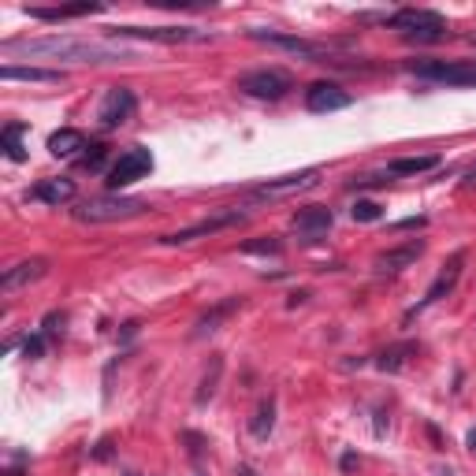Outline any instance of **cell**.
I'll return each instance as SVG.
<instances>
[{
  "label": "cell",
  "mask_w": 476,
  "mask_h": 476,
  "mask_svg": "<svg viewBox=\"0 0 476 476\" xmlns=\"http://www.w3.org/2000/svg\"><path fill=\"white\" fill-rule=\"evenodd\" d=\"M398 227H402V231H409V227H425V216H409V220H402Z\"/></svg>",
  "instance_id": "33"
},
{
  "label": "cell",
  "mask_w": 476,
  "mask_h": 476,
  "mask_svg": "<svg viewBox=\"0 0 476 476\" xmlns=\"http://www.w3.org/2000/svg\"><path fill=\"white\" fill-rule=\"evenodd\" d=\"M238 90L246 97H261V101H279L294 90V79L287 71H276V68H261V71H250L238 79Z\"/></svg>",
  "instance_id": "7"
},
{
  "label": "cell",
  "mask_w": 476,
  "mask_h": 476,
  "mask_svg": "<svg viewBox=\"0 0 476 476\" xmlns=\"http://www.w3.org/2000/svg\"><path fill=\"white\" fill-rule=\"evenodd\" d=\"M253 41H264V45H276L283 52H294V56H306V60H317L324 56V45L317 41H306V38H294V34H272V30H250Z\"/></svg>",
  "instance_id": "13"
},
{
  "label": "cell",
  "mask_w": 476,
  "mask_h": 476,
  "mask_svg": "<svg viewBox=\"0 0 476 476\" xmlns=\"http://www.w3.org/2000/svg\"><path fill=\"white\" fill-rule=\"evenodd\" d=\"M242 220H246V212L220 209V212L205 216V220L190 223V227H179V231H171V235H160V242H164V246H182V242H193V238H205V235L223 231V227H235V223H242Z\"/></svg>",
  "instance_id": "9"
},
{
  "label": "cell",
  "mask_w": 476,
  "mask_h": 476,
  "mask_svg": "<svg viewBox=\"0 0 476 476\" xmlns=\"http://www.w3.org/2000/svg\"><path fill=\"white\" fill-rule=\"evenodd\" d=\"M387 26L398 30L402 38L409 41H443L450 38L447 30V19H443L439 12H428V8H402V12H395L391 19H387Z\"/></svg>",
  "instance_id": "3"
},
{
  "label": "cell",
  "mask_w": 476,
  "mask_h": 476,
  "mask_svg": "<svg viewBox=\"0 0 476 476\" xmlns=\"http://www.w3.org/2000/svg\"><path fill=\"white\" fill-rule=\"evenodd\" d=\"M23 354L30 357V361H34V357H41V354H45V335H30V339L23 342Z\"/></svg>",
  "instance_id": "31"
},
{
  "label": "cell",
  "mask_w": 476,
  "mask_h": 476,
  "mask_svg": "<svg viewBox=\"0 0 476 476\" xmlns=\"http://www.w3.org/2000/svg\"><path fill=\"white\" fill-rule=\"evenodd\" d=\"M30 198L41 201V205H68L74 198V179H41L34 190H30Z\"/></svg>",
  "instance_id": "17"
},
{
  "label": "cell",
  "mask_w": 476,
  "mask_h": 476,
  "mask_svg": "<svg viewBox=\"0 0 476 476\" xmlns=\"http://www.w3.org/2000/svg\"><path fill=\"white\" fill-rule=\"evenodd\" d=\"M320 182V168H306V171H294V175H279V179H268L261 187L250 190L253 201H279V198H294V193H306Z\"/></svg>",
  "instance_id": "8"
},
{
  "label": "cell",
  "mask_w": 476,
  "mask_h": 476,
  "mask_svg": "<svg viewBox=\"0 0 476 476\" xmlns=\"http://www.w3.org/2000/svg\"><path fill=\"white\" fill-rule=\"evenodd\" d=\"M182 439L190 443V454H193V458H201V447H205V439L198 436V431H187V436H182Z\"/></svg>",
  "instance_id": "32"
},
{
  "label": "cell",
  "mask_w": 476,
  "mask_h": 476,
  "mask_svg": "<svg viewBox=\"0 0 476 476\" xmlns=\"http://www.w3.org/2000/svg\"><path fill=\"white\" fill-rule=\"evenodd\" d=\"M220 376H223V357L216 354L212 357V369L205 372V380H201V387H198V406H205L209 398L216 395V383H220Z\"/></svg>",
  "instance_id": "26"
},
{
  "label": "cell",
  "mask_w": 476,
  "mask_h": 476,
  "mask_svg": "<svg viewBox=\"0 0 476 476\" xmlns=\"http://www.w3.org/2000/svg\"><path fill=\"white\" fill-rule=\"evenodd\" d=\"M45 272H49V261H45V257H30V261H19L15 268H8L4 279H0V287H4V294H12V290L26 287V283H38Z\"/></svg>",
  "instance_id": "15"
},
{
  "label": "cell",
  "mask_w": 476,
  "mask_h": 476,
  "mask_svg": "<svg viewBox=\"0 0 476 476\" xmlns=\"http://www.w3.org/2000/svg\"><path fill=\"white\" fill-rule=\"evenodd\" d=\"M306 298H309V290H298V294H290V298H287V306L294 309V306H301V301H306Z\"/></svg>",
  "instance_id": "34"
},
{
  "label": "cell",
  "mask_w": 476,
  "mask_h": 476,
  "mask_svg": "<svg viewBox=\"0 0 476 476\" xmlns=\"http://www.w3.org/2000/svg\"><path fill=\"white\" fill-rule=\"evenodd\" d=\"M30 19H41V23H60V19H79V15H93L101 12V4H63V8H26Z\"/></svg>",
  "instance_id": "18"
},
{
  "label": "cell",
  "mask_w": 476,
  "mask_h": 476,
  "mask_svg": "<svg viewBox=\"0 0 476 476\" xmlns=\"http://www.w3.org/2000/svg\"><path fill=\"white\" fill-rule=\"evenodd\" d=\"M79 149H90V145H86V134L74 131V127H63V131H52V134H49V153H52V157H63V160H68V157L79 153Z\"/></svg>",
  "instance_id": "19"
},
{
  "label": "cell",
  "mask_w": 476,
  "mask_h": 476,
  "mask_svg": "<svg viewBox=\"0 0 476 476\" xmlns=\"http://www.w3.org/2000/svg\"><path fill=\"white\" fill-rule=\"evenodd\" d=\"M409 354H417V346L413 342H398V346H391V350H383L380 357H376V369H380V372H398L406 365Z\"/></svg>",
  "instance_id": "24"
},
{
  "label": "cell",
  "mask_w": 476,
  "mask_h": 476,
  "mask_svg": "<svg viewBox=\"0 0 476 476\" xmlns=\"http://www.w3.org/2000/svg\"><path fill=\"white\" fill-rule=\"evenodd\" d=\"M4 82H63V71H49V68H12L4 63L0 68Z\"/></svg>",
  "instance_id": "21"
},
{
  "label": "cell",
  "mask_w": 476,
  "mask_h": 476,
  "mask_svg": "<svg viewBox=\"0 0 476 476\" xmlns=\"http://www.w3.org/2000/svg\"><path fill=\"white\" fill-rule=\"evenodd\" d=\"M272 425H276V398H264V402L257 406L253 420H250V431H253L257 439H268V431H272Z\"/></svg>",
  "instance_id": "25"
},
{
  "label": "cell",
  "mask_w": 476,
  "mask_h": 476,
  "mask_svg": "<svg viewBox=\"0 0 476 476\" xmlns=\"http://www.w3.org/2000/svg\"><path fill=\"white\" fill-rule=\"evenodd\" d=\"M406 68L425 82L476 90V60H420V63H406Z\"/></svg>",
  "instance_id": "4"
},
{
  "label": "cell",
  "mask_w": 476,
  "mask_h": 476,
  "mask_svg": "<svg viewBox=\"0 0 476 476\" xmlns=\"http://www.w3.org/2000/svg\"><path fill=\"white\" fill-rule=\"evenodd\" d=\"M283 250V242L279 238H261V242H246L242 253H279Z\"/></svg>",
  "instance_id": "30"
},
{
  "label": "cell",
  "mask_w": 476,
  "mask_h": 476,
  "mask_svg": "<svg viewBox=\"0 0 476 476\" xmlns=\"http://www.w3.org/2000/svg\"><path fill=\"white\" fill-rule=\"evenodd\" d=\"M63 324H68L63 312H49V317L41 320V335H45V339H56V335H63Z\"/></svg>",
  "instance_id": "29"
},
{
  "label": "cell",
  "mask_w": 476,
  "mask_h": 476,
  "mask_svg": "<svg viewBox=\"0 0 476 476\" xmlns=\"http://www.w3.org/2000/svg\"><path fill=\"white\" fill-rule=\"evenodd\" d=\"M469 447L476 450V431H469Z\"/></svg>",
  "instance_id": "37"
},
{
  "label": "cell",
  "mask_w": 476,
  "mask_h": 476,
  "mask_svg": "<svg viewBox=\"0 0 476 476\" xmlns=\"http://www.w3.org/2000/svg\"><path fill=\"white\" fill-rule=\"evenodd\" d=\"M420 253H425V238L406 242V246H395V250H387V253L376 257V272H402V268L417 264Z\"/></svg>",
  "instance_id": "16"
},
{
  "label": "cell",
  "mask_w": 476,
  "mask_h": 476,
  "mask_svg": "<svg viewBox=\"0 0 476 476\" xmlns=\"http://www.w3.org/2000/svg\"><path fill=\"white\" fill-rule=\"evenodd\" d=\"M134 108H138L134 93L127 90V86H116V90H108V93H104L101 108H97V119H101L104 131H116V127H123L127 119L134 116Z\"/></svg>",
  "instance_id": "10"
},
{
  "label": "cell",
  "mask_w": 476,
  "mask_h": 476,
  "mask_svg": "<svg viewBox=\"0 0 476 476\" xmlns=\"http://www.w3.org/2000/svg\"><path fill=\"white\" fill-rule=\"evenodd\" d=\"M235 309H242V298H227V301H220V306H212V309L205 312V317H201L198 324H193V335H198V339H201V335H212V331L220 328V324H223L227 317H231Z\"/></svg>",
  "instance_id": "20"
},
{
  "label": "cell",
  "mask_w": 476,
  "mask_h": 476,
  "mask_svg": "<svg viewBox=\"0 0 476 476\" xmlns=\"http://www.w3.org/2000/svg\"><path fill=\"white\" fill-rule=\"evenodd\" d=\"M112 38H142L160 41V45H187V41H209V30L198 26H112Z\"/></svg>",
  "instance_id": "6"
},
{
  "label": "cell",
  "mask_w": 476,
  "mask_h": 476,
  "mask_svg": "<svg viewBox=\"0 0 476 476\" xmlns=\"http://www.w3.org/2000/svg\"><path fill=\"white\" fill-rule=\"evenodd\" d=\"M331 223H335V212L328 205H306V209H298L290 216V227H294L298 235H309V238L331 231Z\"/></svg>",
  "instance_id": "14"
},
{
  "label": "cell",
  "mask_w": 476,
  "mask_h": 476,
  "mask_svg": "<svg viewBox=\"0 0 476 476\" xmlns=\"http://www.w3.org/2000/svg\"><path fill=\"white\" fill-rule=\"evenodd\" d=\"M465 179H469V182H476V168H469V175H465Z\"/></svg>",
  "instance_id": "38"
},
{
  "label": "cell",
  "mask_w": 476,
  "mask_h": 476,
  "mask_svg": "<svg viewBox=\"0 0 476 476\" xmlns=\"http://www.w3.org/2000/svg\"><path fill=\"white\" fill-rule=\"evenodd\" d=\"M4 52H23V56H52V60H79V63H116L131 60V52L101 45V41H79V38H23L4 41Z\"/></svg>",
  "instance_id": "1"
},
{
  "label": "cell",
  "mask_w": 476,
  "mask_h": 476,
  "mask_svg": "<svg viewBox=\"0 0 476 476\" xmlns=\"http://www.w3.org/2000/svg\"><path fill=\"white\" fill-rule=\"evenodd\" d=\"M461 264H465V253H454V257H450V264H447V268H443V272H439V279H436V283H431V287H428V294H425V298H420V301H417V306H413V309H406V320H413V317H417V312H425L428 306H436V301H439V298H447V294H450V290H454V287H458V276H461Z\"/></svg>",
  "instance_id": "12"
},
{
  "label": "cell",
  "mask_w": 476,
  "mask_h": 476,
  "mask_svg": "<svg viewBox=\"0 0 476 476\" xmlns=\"http://www.w3.org/2000/svg\"><path fill=\"white\" fill-rule=\"evenodd\" d=\"M238 476H257V469H250V465H242V469H238Z\"/></svg>",
  "instance_id": "36"
},
{
  "label": "cell",
  "mask_w": 476,
  "mask_h": 476,
  "mask_svg": "<svg viewBox=\"0 0 476 476\" xmlns=\"http://www.w3.org/2000/svg\"><path fill=\"white\" fill-rule=\"evenodd\" d=\"M350 216H354L357 223H376V220H380V216H383V209H380V205H376V201H354Z\"/></svg>",
  "instance_id": "28"
},
{
  "label": "cell",
  "mask_w": 476,
  "mask_h": 476,
  "mask_svg": "<svg viewBox=\"0 0 476 476\" xmlns=\"http://www.w3.org/2000/svg\"><path fill=\"white\" fill-rule=\"evenodd\" d=\"M357 469V458L354 454H342V473H354Z\"/></svg>",
  "instance_id": "35"
},
{
  "label": "cell",
  "mask_w": 476,
  "mask_h": 476,
  "mask_svg": "<svg viewBox=\"0 0 476 476\" xmlns=\"http://www.w3.org/2000/svg\"><path fill=\"white\" fill-rule=\"evenodd\" d=\"M354 97L342 90V86L335 82H312L306 90V108L317 116H328V112H342V108H350Z\"/></svg>",
  "instance_id": "11"
},
{
  "label": "cell",
  "mask_w": 476,
  "mask_h": 476,
  "mask_svg": "<svg viewBox=\"0 0 476 476\" xmlns=\"http://www.w3.org/2000/svg\"><path fill=\"white\" fill-rule=\"evenodd\" d=\"M439 168V157L436 153H425V157H398L387 164V175H425V171Z\"/></svg>",
  "instance_id": "22"
},
{
  "label": "cell",
  "mask_w": 476,
  "mask_h": 476,
  "mask_svg": "<svg viewBox=\"0 0 476 476\" xmlns=\"http://www.w3.org/2000/svg\"><path fill=\"white\" fill-rule=\"evenodd\" d=\"M149 209V201L142 198H116V193H104V198H90L74 209V220L79 223H119V220H134Z\"/></svg>",
  "instance_id": "2"
},
{
  "label": "cell",
  "mask_w": 476,
  "mask_h": 476,
  "mask_svg": "<svg viewBox=\"0 0 476 476\" xmlns=\"http://www.w3.org/2000/svg\"><path fill=\"white\" fill-rule=\"evenodd\" d=\"M149 171H153V153H149L145 145H131L127 153H119L112 160V168L104 171V182H108V190H123V187H131V182L138 179H145Z\"/></svg>",
  "instance_id": "5"
},
{
  "label": "cell",
  "mask_w": 476,
  "mask_h": 476,
  "mask_svg": "<svg viewBox=\"0 0 476 476\" xmlns=\"http://www.w3.org/2000/svg\"><path fill=\"white\" fill-rule=\"evenodd\" d=\"M104 160H108V145L90 142V153H82V157H79V168H86V171H101V168H104Z\"/></svg>",
  "instance_id": "27"
},
{
  "label": "cell",
  "mask_w": 476,
  "mask_h": 476,
  "mask_svg": "<svg viewBox=\"0 0 476 476\" xmlns=\"http://www.w3.org/2000/svg\"><path fill=\"white\" fill-rule=\"evenodd\" d=\"M23 134H26V123H8L4 131H0V149H4L8 160H26Z\"/></svg>",
  "instance_id": "23"
}]
</instances>
